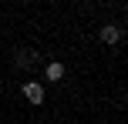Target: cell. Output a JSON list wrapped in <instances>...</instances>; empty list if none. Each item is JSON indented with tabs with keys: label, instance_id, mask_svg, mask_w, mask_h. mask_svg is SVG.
Masks as SVG:
<instances>
[{
	"label": "cell",
	"instance_id": "1",
	"mask_svg": "<svg viewBox=\"0 0 128 124\" xmlns=\"http://www.w3.org/2000/svg\"><path fill=\"white\" fill-rule=\"evenodd\" d=\"M24 94H27V101H30V104H40V101H44V87L34 84V81H27V84H24Z\"/></svg>",
	"mask_w": 128,
	"mask_h": 124
},
{
	"label": "cell",
	"instance_id": "2",
	"mask_svg": "<svg viewBox=\"0 0 128 124\" xmlns=\"http://www.w3.org/2000/svg\"><path fill=\"white\" fill-rule=\"evenodd\" d=\"M34 64H37L34 50H17V67H34Z\"/></svg>",
	"mask_w": 128,
	"mask_h": 124
},
{
	"label": "cell",
	"instance_id": "3",
	"mask_svg": "<svg viewBox=\"0 0 128 124\" xmlns=\"http://www.w3.org/2000/svg\"><path fill=\"white\" fill-rule=\"evenodd\" d=\"M118 37H122V30H118V27H101V40H104V44H118Z\"/></svg>",
	"mask_w": 128,
	"mask_h": 124
},
{
	"label": "cell",
	"instance_id": "4",
	"mask_svg": "<svg viewBox=\"0 0 128 124\" xmlns=\"http://www.w3.org/2000/svg\"><path fill=\"white\" fill-rule=\"evenodd\" d=\"M47 77H51V81L64 77V67H61V64H47Z\"/></svg>",
	"mask_w": 128,
	"mask_h": 124
}]
</instances>
